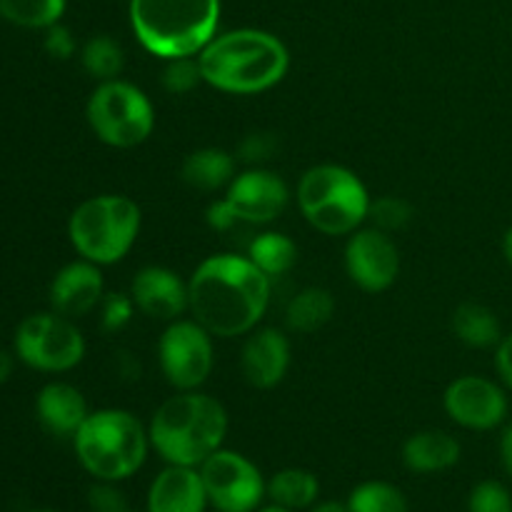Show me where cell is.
<instances>
[{"mask_svg":"<svg viewBox=\"0 0 512 512\" xmlns=\"http://www.w3.org/2000/svg\"><path fill=\"white\" fill-rule=\"evenodd\" d=\"M468 512H512V493L498 480H483L470 490Z\"/></svg>","mask_w":512,"mask_h":512,"instance_id":"cell-31","label":"cell"},{"mask_svg":"<svg viewBox=\"0 0 512 512\" xmlns=\"http://www.w3.org/2000/svg\"><path fill=\"white\" fill-rule=\"evenodd\" d=\"M258 512H293L288 508H280V505H268V508H260Z\"/></svg>","mask_w":512,"mask_h":512,"instance_id":"cell-43","label":"cell"},{"mask_svg":"<svg viewBox=\"0 0 512 512\" xmlns=\"http://www.w3.org/2000/svg\"><path fill=\"white\" fill-rule=\"evenodd\" d=\"M85 118L100 143L128 150L145 143L155 128V110L148 95L128 80H105L90 93Z\"/></svg>","mask_w":512,"mask_h":512,"instance_id":"cell-8","label":"cell"},{"mask_svg":"<svg viewBox=\"0 0 512 512\" xmlns=\"http://www.w3.org/2000/svg\"><path fill=\"white\" fill-rule=\"evenodd\" d=\"M43 48L50 58L55 60H70L78 50V43H75V35L68 25L63 23H55L45 30V38H43Z\"/></svg>","mask_w":512,"mask_h":512,"instance_id":"cell-35","label":"cell"},{"mask_svg":"<svg viewBox=\"0 0 512 512\" xmlns=\"http://www.w3.org/2000/svg\"><path fill=\"white\" fill-rule=\"evenodd\" d=\"M130 298L135 308L153 320H178L185 310H190L188 283L175 270L163 265H148L138 270L130 283Z\"/></svg>","mask_w":512,"mask_h":512,"instance_id":"cell-15","label":"cell"},{"mask_svg":"<svg viewBox=\"0 0 512 512\" xmlns=\"http://www.w3.org/2000/svg\"><path fill=\"white\" fill-rule=\"evenodd\" d=\"M345 270L348 278L365 293H383L398 280L400 253L390 233L378 228H363L350 233L345 245Z\"/></svg>","mask_w":512,"mask_h":512,"instance_id":"cell-13","label":"cell"},{"mask_svg":"<svg viewBox=\"0 0 512 512\" xmlns=\"http://www.w3.org/2000/svg\"><path fill=\"white\" fill-rule=\"evenodd\" d=\"M158 360L165 380L178 393L198 390L213 373V335L198 320H173L158 340Z\"/></svg>","mask_w":512,"mask_h":512,"instance_id":"cell-11","label":"cell"},{"mask_svg":"<svg viewBox=\"0 0 512 512\" xmlns=\"http://www.w3.org/2000/svg\"><path fill=\"white\" fill-rule=\"evenodd\" d=\"M350 512H408V500L403 490L385 480L360 483L345 500Z\"/></svg>","mask_w":512,"mask_h":512,"instance_id":"cell-28","label":"cell"},{"mask_svg":"<svg viewBox=\"0 0 512 512\" xmlns=\"http://www.w3.org/2000/svg\"><path fill=\"white\" fill-rule=\"evenodd\" d=\"M90 512H128V500L123 490L110 480H95L88 490Z\"/></svg>","mask_w":512,"mask_h":512,"instance_id":"cell-33","label":"cell"},{"mask_svg":"<svg viewBox=\"0 0 512 512\" xmlns=\"http://www.w3.org/2000/svg\"><path fill=\"white\" fill-rule=\"evenodd\" d=\"M460 453L463 448L453 435L443 433V430H420L405 440L403 463L410 473L433 475L458 465Z\"/></svg>","mask_w":512,"mask_h":512,"instance_id":"cell-20","label":"cell"},{"mask_svg":"<svg viewBox=\"0 0 512 512\" xmlns=\"http://www.w3.org/2000/svg\"><path fill=\"white\" fill-rule=\"evenodd\" d=\"M443 408L460 428L488 433L505 423L510 403L505 388L495 380L483 375H460L445 388Z\"/></svg>","mask_w":512,"mask_h":512,"instance_id":"cell-12","label":"cell"},{"mask_svg":"<svg viewBox=\"0 0 512 512\" xmlns=\"http://www.w3.org/2000/svg\"><path fill=\"white\" fill-rule=\"evenodd\" d=\"M133 313L135 300L130 298V293H105L100 303V325L105 333H120L133 320Z\"/></svg>","mask_w":512,"mask_h":512,"instance_id":"cell-32","label":"cell"},{"mask_svg":"<svg viewBox=\"0 0 512 512\" xmlns=\"http://www.w3.org/2000/svg\"><path fill=\"white\" fill-rule=\"evenodd\" d=\"M303 218L323 235H350L368 220L370 195L345 165L323 163L305 170L298 183Z\"/></svg>","mask_w":512,"mask_h":512,"instance_id":"cell-6","label":"cell"},{"mask_svg":"<svg viewBox=\"0 0 512 512\" xmlns=\"http://www.w3.org/2000/svg\"><path fill=\"white\" fill-rule=\"evenodd\" d=\"M203 80L223 93L255 95L285 78L290 53L278 35L258 28L218 33L198 53Z\"/></svg>","mask_w":512,"mask_h":512,"instance_id":"cell-2","label":"cell"},{"mask_svg":"<svg viewBox=\"0 0 512 512\" xmlns=\"http://www.w3.org/2000/svg\"><path fill=\"white\" fill-rule=\"evenodd\" d=\"M225 200L235 210L240 223L265 225L280 218L290 200V190L280 175L265 168H250L235 175L233 183L228 185Z\"/></svg>","mask_w":512,"mask_h":512,"instance_id":"cell-14","label":"cell"},{"mask_svg":"<svg viewBox=\"0 0 512 512\" xmlns=\"http://www.w3.org/2000/svg\"><path fill=\"white\" fill-rule=\"evenodd\" d=\"M335 313V298L330 290L325 288H303L290 298L288 308H285V325L293 333H315L323 325L330 323Z\"/></svg>","mask_w":512,"mask_h":512,"instance_id":"cell-23","label":"cell"},{"mask_svg":"<svg viewBox=\"0 0 512 512\" xmlns=\"http://www.w3.org/2000/svg\"><path fill=\"white\" fill-rule=\"evenodd\" d=\"M80 65L98 83L120 78V73L125 68L123 45L113 35H93V38H88L80 45Z\"/></svg>","mask_w":512,"mask_h":512,"instance_id":"cell-26","label":"cell"},{"mask_svg":"<svg viewBox=\"0 0 512 512\" xmlns=\"http://www.w3.org/2000/svg\"><path fill=\"white\" fill-rule=\"evenodd\" d=\"M275 150H278V138L273 133H250L240 140L235 158L243 160V163L258 165L263 160L273 158Z\"/></svg>","mask_w":512,"mask_h":512,"instance_id":"cell-34","label":"cell"},{"mask_svg":"<svg viewBox=\"0 0 512 512\" xmlns=\"http://www.w3.org/2000/svg\"><path fill=\"white\" fill-rule=\"evenodd\" d=\"M368 218L373 220V228L383 233H398L413 223L415 208L400 195H383L378 200H370Z\"/></svg>","mask_w":512,"mask_h":512,"instance_id":"cell-29","label":"cell"},{"mask_svg":"<svg viewBox=\"0 0 512 512\" xmlns=\"http://www.w3.org/2000/svg\"><path fill=\"white\" fill-rule=\"evenodd\" d=\"M238 158L223 148H200L193 150L180 165V178L185 185L200 193H215L228 188L235 178Z\"/></svg>","mask_w":512,"mask_h":512,"instance_id":"cell-21","label":"cell"},{"mask_svg":"<svg viewBox=\"0 0 512 512\" xmlns=\"http://www.w3.org/2000/svg\"><path fill=\"white\" fill-rule=\"evenodd\" d=\"M190 313L213 338H238L258 328L270 305V278L248 255H210L188 280Z\"/></svg>","mask_w":512,"mask_h":512,"instance_id":"cell-1","label":"cell"},{"mask_svg":"<svg viewBox=\"0 0 512 512\" xmlns=\"http://www.w3.org/2000/svg\"><path fill=\"white\" fill-rule=\"evenodd\" d=\"M450 325H453L455 338L475 350L498 348V343L503 340V325H500L498 315L488 305L473 303V300L455 308Z\"/></svg>","mask_w":512,"mask_h":512,"instance_id":"cell-22","label":"cell"},{"mask_svg":"<svg viewBox=\"0 0 512 512\" xmlns=\"http://www.w3.org/2000/svg\"><path fill=\"white\" fill-rule=\"evenodd\" d=\"M33 512H53V510H33Z\"/></svg>","mask_w":512,"mask_h":512,"instance_id":"cell-44","label":"cell"},{"mask_svg":"<svg viewBox=\"0 0 512 512\" xmlns=\"http://www.w3.org/2000/svg\"><path fill=\"white\" fill-rule=\"evenodd\" d=\"M198 470L210 508L218 512H258L268 498V480L258 465L235 450H215Z\"/></svg>","mask_w":512,"mask_h":512,"instance_id":"cell-10","label":"cell"},{"mask_svg":"<svg viewBox=\"0 0 512 512\" xmlns=\"http://www.w3.org/2000/svg\"><path fill=\"white\" fill-rule=\"evenodd\" d=\"M248 258L273 280L295 268V263H298V245L285 233L265 230V233H260L250 243Z\"/></svg>","mask_w":512,"mask_h":512,"instance_id":"cell-25","label":"cell"},{"mask_svg":"<svg viewBox=\"0 0 512 512\" xmlns=\"http://www.w3.org/2000/svg\"><path fill=\"white\" fill-rule=\"evenodd\" d=\"M290 340L278 328H258L248 335L240 353V370L245 383L258 390H270L288 375Z\"/></svg>","mask_w":512,"mask_h":512,"instance_id":"cell-17","label":"cell"},{"mask_svg":"<svg viewBox=\"0 0 512 512\" xmlns=\"http://www.w3.org/2000/svg\"><path fill=\"white\" fill-rule=\"evenodd\" d=\"M75 455L95 480L120 483L143 468L148 458V428L128 410L105 408L88 415L73 438Z\"/></svg>","mask_w":512,"mask_h":512,"instance_id":"cell-5","label":"cell"},{"mask_svg":"<svg viewBox=\"0 0 512 512\" xmlns=\"http://www.w3.org/2000/svg\"><path fill=\"white\" fill-rule=\"evenodd\" d=\"M208 505L198 468L168 465L150 483L148 512H205Z\"/></svg>","mask_w":512,"mask_h":512,"instance_id":"cell-19","label":"cell"},{"mask_svg":"<svg viewBox=\"0 0 512 512\" xmlns=\"http://www.w3.org/2000/svg\"><path fill=\"white\" fill-rule=\"evenodd\" d=\"M68 0H0V18L28 30H48L60 23Z\"/></svg>","mask_w":512,"mask_h":512,"instance_id":"cell-27","label":"cell"},{"mask_svg":"<svg viewBox=\"0 0 512 512\" xmlns=\"http://www.w3.org/2000/svg\"><path fill=\"white\" fill-rule=\"evenodd\" d=\"M150 448L168 465L200 468L228 435V410L213 395L183 390L170 395L148 425Z\"/></svg>","mask_w":512,"mask_h":512,"instance_id":"cell-3","label":"cell"},{"mask_svg":"<svg viewBox=\"0 0 512 512\" xmlns=\"http://www.w3.org/2000/svg\"><path fill=\"white\" fill-rule=\"evenodd\" d=\"M13 375V358L5 350H0V385Z\"/></svg>","mask_w":512,"mask_h":512,"instance_id":"cell-41","label":"cell"},{"mask_svg":"<svg viewBox=\"0 0 512 512\" xmlns=\"http://www.w3.org/2000/svg\"><path fill=\"white\" fill-rule=\"evenodd\" d=\"M503 255H505V260H508V265L512 268V225L508 230H505V235H503Z\"/></svg>","mask_w":512,"mask_h":512,"instance_id":"cell-42","label":"cell"},{"mask_svg":"<svg viewBox=\"0 0 512 512\" xmlns=\"http://www.w3.org/2000/svg\"><path fill=\"white\" fill-rule=\"evenodd\" d=\"M15 355L40 373H68L85 358L78 325L60 313H33L15 330Z\"/></svg>","mask_w":512,"mask_h":512,"instance_id":"cell-9","label":"cell"},{"mask_svg":"<svg viewBox=\"0 0 512 512\" xmlns=\"http://www.w3.org/2000/svg\"><path fill=\"white\" fill-rule=\"evenodd\" d=\"M138 203L128 195H95L83 200L68 220L75 253L95 265H113L130 253L140 233Z\"/></svg>","mask_w":512,"mask_h":512,"instance_id":"cell-7","label":"cell"},{"mask_svg":"<svg viewBox=\"0 0 512 512\" xmlns=\"http://www.w3.org/2000/svg\"><path fill=\"white\" fill-rule=\"evenodd\" d=\"M105 298V283L100 265L90 260H75L60 268L50 283V305L55 313L70 320L93 313Z\"/></svg>","mask_w":512,"mask_h":512,"instance_id":"cell-16","label":"cell"},{"mask_svg":"<svg viewBox=\"0 0 512 512\" xmlns=\"http://www.w3.org/2000/svg\"><path fill=\"white\" fill-rule=\"evenodd\" d=\"M88 415L90 410L83 393L63 380L43 385L35 398V418H38L40 428L58 440H73Z\"/></svg>","mask_w":512,"mask_h":512,"instance_id":"cell-18","label":"cell"},{"mask_svg":"<svg viewBox=\"0 0 512 512\" xmlns=\"http://www.w3.org/2000/svg\"><path fill=\"white\" fill-rule=\"evenodd\" d=\"M160 83H163V88L168 90L170 95L193 93L200 83H205L203 73H200L198 55H193V58L165 60L163 78H160Z\"/></svg>","mask_w":512,"mask_h":512,"instance_id":"cell-30","label":"cell"},{"mask_svg":"<svg viewBox=\"0 0 512 512\" xmlns=\"http://www.w3.org/2000/svg\"><path fill=\"white\" fill-rule=\"evenodd\" d=\"M308 512H350L348 503H338V500H318L315 505H310Z\"/></svg>","mask_w":512,"mask_h":512,"instance_id":"cell-40","label":"cell"},{"mask_svg":"<svg viewBox=\"0 0 512 512\" xmlns=\"http://www.w3.org/2000/svg\"><path fill=\"white\" fill-rule=\"evenodd\" d=\"M495 370H498L505 388L512 393V333L503 335V340L495 348Z\"/></svg>","mask_w":512,"mask_h":512,"instance_id":"cell-37","label":"cell"},{"mask_svg":"<svg viewBox=\"0 0 512 512\" xmlns=\"http://www.w3.org/2000/svg\"><path fill=\"white\" fill-rule=\"evenodd\" d=\"M115 373H118L120 380L133 383V380H140V363L133 358V353H128V350H118V353H115Z\"/></svg>","mask_w":512,"mask_h":512,"instance_id":"cell-38","label":"cell"},{"mask_svg":"<svg viewBox=\"0 0 512 512\" xmlns=\"http://www.w3.org/2000/svg\"><path fill=\"white\" fill-rule=\"evenodd\" d=\"M220 0H130L135 38L163 60L193 58L218 35Z\"/></svg>","mask_w":512,"mask_h":512,"instance_id":"cell-4","label":"cell"},{"mask_svg":"<svg viewBox=\"0 0 512 512\" xmlns=\"http://www.w3.org/2000/svg\"><path fill=\"white\" fill-rule=\"evenodd\" d=\"M205 220H208L210 228L218 230V233H228V230H233L235 225L240 223V218L235 215V210L230 208V203L225 198L210 203L208 213H205Z\"/></svg>","mask_w":512,"mask_h":512,"instance_id":"cell-36","label":"cell"},{"mask_svg":"<svg viewBox=\"0 0 512 512\" xmlns=\"http://www.w3.org/2000/svg\"><path fill=\"white\" fill-rule=\"evenodd\" d=\"M498 453H500V465H503L505 475L512 480V423L505 425L503 433H500Z\"/></svg>","mask_w":512,"mask_h":512,"instance_id":"cell-39","label":"cell"},{"mask_svg":"<svg viewBox=\"0 0 512 512\" xmlns=\"http://www.w3.org/2000/svg\"><path fill=\"white\" fill-rule=\"evenodd\" d=\"M268 498L273 505H280V508H288L293 512L308 510L310 505L318 503L320 483L310 470H278V473L268 480Z\"/></svg>","mask_w":512,"mask_h":512,"instance_id":"cell-24","label":"cell"}]
</instances>
